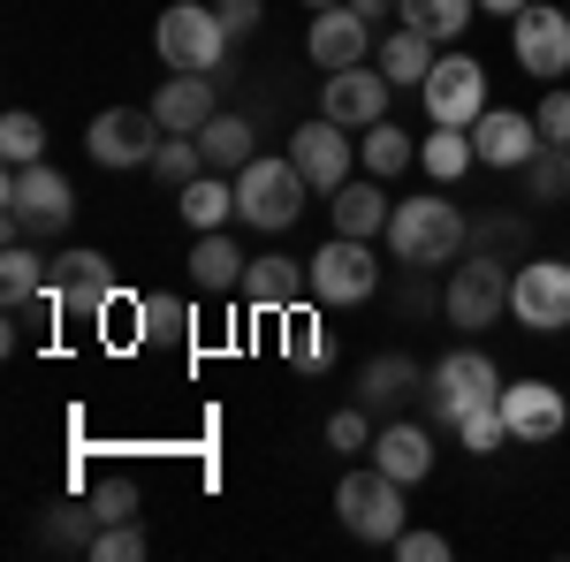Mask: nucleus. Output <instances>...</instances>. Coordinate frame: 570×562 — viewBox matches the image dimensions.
<instances>
[{
	"mask_svg": "<svg viewBox=\"0 0 570 562\" xmlns=\"http://www.w3.org/2000/svg\"><path fill=\"white\" fill-rule=\"evenodd\" d=\"M502 426H510V441H525V448L556 441V433L570 426L563 388H556V381H502Z\"/></svg>",
	"mask_w": 570,
	"mask_h": 562,
	"instance_id": "dca6fc26",
	"label": "nucleus"
},
{
	"mask_svg": "<svg viewBox=\"0 0 570 562\" xmlns=\"http://www.w3.org/2000/svg\"><path fill=\"white\" fill-rule=\"evenodd\" d=\"M563 85H570V77H563Z\"/></svg>",
	"mask_w": 570,
	"mask_h": 562,
	"instance_id": "09e8293b",
	"label": "nucleus"
},
{
	"mask_svg": "<svg viewBox=\"0 0 570 562\" xmlns=\"http://www.w3.org/2000/svg\"><path fill=\"white\" fill-rule=\"evenodd\" d=\"M472 152H480V168H525L540 152V122L518 115V107H487L472 122Z\"/></svg>",
	"mask_w": 570,
	"mask_h": 562,
	"instance_id": "a211bd4d",
	"label": "nucleus"
},
{
	"mask_svg": "<svg viewBox=\"0 0 570 562\" xmlns=\"http://www.w3.org/2000/svg\"><path fill=\"white\" fill-rule=\"evenodd\" d=\"M305 8H335V0H305Z\"/></svg>",
	"mask_w": 570,
	"mask_h": 562,
	"instance_id": "de8ad7c7",
	"label": "nucleus"
},
{
	"mask_svg": "<svg viewBox=\"0 0 570 562\" xmlns=\"http://www.w3.org/2000/svg\"><path fill=\"white\" fill-rule=\"evenodd\" d=\"M389 91L395 85L373 61H357V69H335V77L320 85V115L343 122V130H373V122H389Z\"/></svg>",
	"mask_w": 570,
	"mask_h": 562,
	"instance_id": "4468645a",
	"label": "nucleus"
},
{
	"mask_svg": "<svg viewBox=\"0 0 570 562\" xmlns=\"http://www.w3.org/2000/svg\"><path fill=\"white\" fill-rule=\"evenodd\" d=\"M0 160H8V168L46 160V122H39V115H23V107H16V115L0 122Z\"/></svg>",
	"mask_w": 570,
	"mask_h": 562,
	"instance_id": "c9c22d12",
	"label": "nucleus"
},
{
	"mask_svg": "<svg viewBox=\"0 0 570 562\" xmlns=\"http://www.w3.org/2000/svg\"><path fill=\"white\" fill-rule=\"evenodd\" d=\"M327 214H335V236H389V190H381V175H365V183H343V190H327Z\"/></svg>",
	"mask_w": 570,
	"mask_h": 562,
	"instance_id": "aec40b11",
	"label": "nucleus"
},
{
	"mask_svg": "<svg viewBox=\"0 0 570 562\" xmlns=\"http://www.w3.org/2000/svg\"><path fill=\"white\" fill-rule=\"evenodd\" d=\"M351 152H357L351 130H343V122H327V115H312V122L289 130V160L305 168L312 190H343V183H351Z\"/></svg>",
	"mask_w": 570,
	"mask_h": 562,
	"instance_id": "f3484780",
	"label": "nucleus"
},
{
	"mask_svg": "<svg viewBox=\"0 0 570 562\" xmlns=\"http://www.w3.org/2000/svg\"><path fill=\"white\" fill-rule=\"evenodd\" d=\"M153 115H160V130L198 137L220 115V85H214V77H198V69H176L168 85L153 91Z\"/></svg>",
	"mask_w": 570,
	"mask_h": 562,
	"instance_id": "6ab92c4d",
	"label": "nucleus"
},
{
	"mask_svg": "<svg viewBox=\"0 0 570 562\" xmlns=\"http://www.w3.org/2000/svg\"><path fill=\"white\" fill-rule=\"evenodd\" d=\"M297 297H312V266H297V259H252L244 266V304L252 312H289Z\"/></svg>",
	"mask_w": 570,
	"mask_h": 562,
	"instance_id": "412c9836",
	"label": "nucleus"
},
{
	"mask_svg": "<svg viewBox=\"0 0 570 562\" xmlns=\"http://www.w3.org/2000/svg\"><path fill=\"white\" fill-rule=\"evenodd\" d=\"M327 448H343V456L373 448V418H365V411H335V418H327Z\"/></svg>",
	"mask_w": 570,
	"mask_h": 562,
	"instance_id": "a19ab883",
	"label": "nucleus"
},
{
	"mask_svg": "<svg viewBox=\"0 0 570 562\" xmlns=\"http://www.w3.org/2000/svg\"><path fill=\"white\" fill-rule=\"evenodd\" d=\"M373 464L389 479H403V486H419L434 472V441H426V426H389V433H373Z\"/></svg>",
	"mask_w": 570,
	"mask_h": 562,
	"instance_id": "393cba45",
	"label": "nucleus"
},
{
	"mask_svg": "<svg viewBox=\"0 0 570 562\" xmlns=\"http://www.w3.org/2000/svg\"><path fill=\"white\" fill-rule=\"evenodd\" d=\"M160 61L168 69H198V77H220V61H228V23H220V8H198V0H176L168 16H160Z\"/></svg>",
	"mask_w": 570,
	"mask_h": 562,
	"instance_id": "39448f33",
	"label": "nucleus"
},
{
	"mask_svg": "<svg viewBox=\"0 0 570 562\" xmlns=\"http://www.w3.org/2000/svg\"><path fill=\"white\" fill-rule=\"evenodd\" d=\"M472 160H480V152H472V130H449V122H434V130L419 137V168L434 175V183H456Z\"/></svg>",
	"mask_w": 570,
	"mask_h": 562,
	"instance_id": "c756f323",
	"label": "nucleus"
},
{
	"mask_svg": "<svg viewBox=\"0 0 570 562\" xmlns=\"http://www.w3.org/2000/svg\"><path fill=\"white\" fill-rule=\"evenodd\" d=\"M357 16H365V23H381V16H395V8H403V0H351Z\"/></svg>",
	"mask_w": 570,
	"mask_h": 562,
	"instance_id": "a18cd8bd",
	"label": "nucleus"
},
{
	"mask_svg": "<svg viewBox=\"0 0 570 562\" xmlns=\"http://www.w3.org/2000/svg\"><path fill=\"white\" fill-rule=\"evenodd\" d=\"M464 244H472V220L441 190H419V198H403L389 214V252L403 266H449V259H464Z\"/></svg>",
	"mask_w": 570,
	"mask_h": 562,
	"instance_id": "f257e3e1",
	"label": "nucleus"
},
{
	"mask_svg": "<svg viewBox=\"0 0 570 562\" xmlns=\"http://www.w3.org/2000/svg\"><path fill=\"white\" fill-rule=\"evenodd\" d=\"M456 433H464V448H472V456H494V448H510L502 403H487V411H464V418H456Z\"/></svg>",
	"mask_w": 570,
	"mask_h": 562,
	"instance_id": "e433bc0d",
	"label": "nucleus"
},
{
	"mask_svg": "<svg viewBox=\"0 0 570 562\" xmlns=\"http://www.w3.org/2000/svg\"><path fill=\"white\" fill-rule=\"evenodd\" d=\"M487 16H518V8H525V0H480Z\"/></svg>",
	"mask_w": 570,
	"mask_h": 562,
	"instance_id": "49530a36",
	"label": "nucleus"
},
{
	"mask_svg": "<svg viewBox=\"0 0 570 562\" xmlns=\"http://www.w3.org/2000/svg\"><path fill=\"white\" fill-rule=\"evenodd\" d=\"M525 183H532V206L570 198V145H540V152L525 160Z\"/></svg>",
	"mask_w": 570,
	"mask_h": 562,
	"instance_id": "72a5a7b5",
	"label": "nucleus"
},
{
	"mask_svg": "<svg viewBox=\"0 0 570 562\" xmlns=\"http://www.w3.org/2000/svg\"><path fill=\"white\" fill-rule=\"evenodd\" d=\"M335 517L351 524V540L365 548H395V532H403V479H389L381 464H365V472H343L335 486Z\"/></svg>",
	"mask_w": 570,
	"mask_h": 562,
	"instance_id": "20e7f679",
	"label": "nucleus"
},
{
	"mask_svg": "<svg viewBox=\"0 0 570 562\" xmlns=\"http://www.w3.org/2000/svg\"><path fill=\"white\" fill-rule=\"evenodd\" d=\"M160 115L153 107H107V115H91L85 130V152L99 168H153V152H160Z\"/></svg>",
	"mask_w": 570,
	"mask_h": 562,
	"instance_id": "9b49d317",
	"label": "nucleus"
},
{
	"mask_svg": "<svg viewBox=\"0 0 570 562\" xmlns=\"http://www.w3.org/2000/svg\"><path fill=\"white\" fill-rule=\"evenodd\" d=\"M153 175L168 183V190H183V183H198L206 175V152H198V137H160V152H153Z\"/></svg>",
	"mask_w": 570,
	"mask_h": 562,
	"instance_id": "f704fd0d",
	"label": "nucleus"
},
{
	"mask_svg": "<svg viewBox=\"0 0 570 562\" xmlns=\"http://www.w3.org/2000/svg\"><path fill=\"white\" fill-rule=\"evenodd\" d=\"M91 510H99V524H130L137 517V486L130 479H99V486H91Z\"/></svg>",
	"mask_w": 570,
	"mask_h": 562,
	"instance_id": "58836bf2",
	"label": "nucleus"
},
{
	"mask_svg": "<svg viewBox=\"0 0 570 562\" xmlns=\"http://www.w3.org/2000/svg\"><path fill=\"white\" fill-rule=\"evenodd\" d=\"M305 198H312V183H305V168H297L289 152H259L252 168H236V220H252V228H266V236L297 228Z\"/></svg>",
	"mask_w": 570,
	"mask_h": 562,
	"instance_id": "7ed1b4c3",
	"label": "nucleus"
},
{
	"mask_svg": "<svg viewBox=\"0 0 570 562\" xmlns=\"http://www.w3.org/2000/svg\"><path fill=\"white\" fill-rule=\"evenodd\" d=\"M357 137H365V145H357V160H365V175H381V183L403 175V168H411V152H419L395 122H373V130H357Z\"/></svg>",
	"mask_w": 570,
	"mask_h": 562,
	"instance_id": "473e14b6",
	"label": "nucleus"
},
{
	"mask_svg": "<svg viewBox=\"0 0 570 562\" xmlns=\"http://www.w3.org/2000/svg\"><path fill=\"white\" fill-rule=\"evenodd\" d=\"M510 259H487L472 252V266H449V289H441V319L449 327H494L510 312Z\"/></svg>",
	"mask_w": 570,
	"mask_h": 562,
	"instance_id": "0eeeda50",
	"label": "nucleus"
},
{
	"mask_svg": "<svg viewBox=\"0 0 570 562\" xmlns=\"http://www.w3.org/2000/svg\"><path fill=\"white\" fill-rule=\"evenodd\" d=\"M373 23L357 16L351 0H335V8H312V31H305V53L335 77V69H357V61H373Z\"/></svg>",
	"mask_w": 570,
	"mask_h": 562,
	"instance_id": "2eb2a0df",
	"label": "nucleus"
},
{
	"mask_svg": "<svg viewBox=\"0 0 570 562\" xmlns=\"http://www.w3.org/2000/svg\"><path fill=\"white\" fill-rule=\"evenodd\" d=\"M0 220H8V236H61L69 220H77V190H69V175L31 160V168H8L0 183Z\"/></svg>",
	"mask_w": 570,
	"mask_h": 562,
	"instance_id": "f03ea898",
	"label": "nucleus"
},
{
	"mask_svg": "<svg viewBox=\"0 0 570 562\" xmlns=\"http://www.w3.org/2000/svg\"><path fill=\"white\" fill-rule=\"evenodd\" d=\"M426 403H434V418H464V411H487V403H502V373H494V357L487 349H449L434 373H426Z\"/></svg>",
	"mask_w": 570,
	"mask_h": 562,
	"instance_id": "1a4fd4ad",
	"label": "nucleus"
},
{
	"mask_svg": "<svg viewBox=\"0 0 570 562\" xmlns=\"http://www.w3.org/2000/svg\"><path fill=\"white\" fill-rule=\"evenodd\" d=\"M472 8H480V0H403L395 16H403L411 31H426V39L441 46V39H456V31L472 23Z\"/></svg>",
	"mask_w": 570,
	"mask_h": 562,
	"instance_id": "2f4dec72",
	"label": "nucleus"
},
{
	"mask_svg": "<svg viewBox=\"0 0 570 562\" xmlns=\"http://www.w3.org/2000/svg\"><path fill=\"white\" fill-rule=\"evenodd\" d=\"M305 266H312V297L327 304V312L381 297V259H373V244H365V236H327Z\"/></svg>",
	"mask_w": 570,
	"mask_h": 562,
	"instance_id": "423d86ee",
	"label": "nucleus"
},
{
	"mask_svg": "<svg viewBox=\"0 0 570 562\" xmlns=\"http://www.w3.org/2000/svg\"><path fill=\"white\" fill-rule=\"evenodd\" d=\"M395 555H403V562H449V540H441V532H411V524H403V532H395Z\"/></svg>",
	"mask_w": 570,
	"mask_h": 562,
	"instance_id": "79ce46f5",
	"label": "nucleus"
},
{
	"mask_svg": "<svg viewBox=\"0 0 570 562\" xmlns=\"http://www.w3.org/2000/svg\"><path fill=\"white\" fill-rule=\"evenodd\" d=\"M214 8H220V23H228V39L259 31V16H266V0H214Z\"/></svg>",
	"mask_w": 570,
	"mask_h": 562,
	"instance_id": "37998d69",
	"label": "nucleus"
},
{
	"mask_svg": "<svg viewBox=\"0 0 570 562\" xmlns=\"http://www.w3.org/2000/svg\"><path fill=\"white\" fill-rule=\"evenodd\" d=\"M46 266H53V259H39L23 236H8V252H0V297H8V304L39 297V289H46Z\"/></svg>",
	"mask_w": 570,
	"mask_h": 562,
	"instance_id": "7c9ffc66",
	"label": "nucleus"
},
{
	"mask_svg": "<svg viewBox=\"0 0 570 562\" xmlns=\"http://www.w3.org/2000/svg\"><path fill=\"white\" fill-rule=\"evenodd\" d=\"M176 214L190 220L198 236H206V228H228V214H236V183L206 168L198 183H183V190H176Z\"/></svg>",
	"mask_w": 570,
	"mask_h": 562,
	"instance_id": "a878e982",
	"label": "nucleus"
},
{
	"mask_svg": "<svg viewBox=\"0 0 570 562\" xmlns=\"http://www.w3.org/2000/svg\"><path fill=\"white\" fill-rule=\"evenodd\" d=\"M190 282H198V289H206V297H228V289H244V252H236V244H228V228H206V236H198V244H190Z\"/></svg>",
	"mask_w": 570,
	"mask_h": 562,
	"instance_id": "5701e85b",
	"label": "nucleus"
},
{
	"mask_svg": "<svg viewBox=\"0 0 570 562\" xmlns=\"http://www.w3.org/2000/svg\"><path fill=\"white\" fill-rule=\"evenodd\" d=\"M137 343L183 349V343H190V304H183V297H137Z\"/></svg>",
	"mask_w": 570,
	"mask_h": 562,
	"instance_id": "c85d7f7f",
	"label": "nucleus"
},
{
	"mask_svg": "<svg viewBox=\"0 0 570 562\" xmlns=\"http://www.w3.org/2000/svg\"><path fill=\"white\" fill-rule=\"evenodd\" d=\"M419 99H426V122H449V130H472L487 115V69L472 61V53H441L434 77L419 85Z\"/></svg>",
	"mask_w": 570,
	"mask_h": 562,
	"instance_id": "ddd939ff",
	"label": "nucleus"
},
{
	"mask_svg": "<svg viewBox=\"0 0 570 562\" xmlns=\"http://www.w3.org/2000/svg\"><path fill=\"white\" fill-rule=\"evenodd\" d=\"M419 381H426V373H419L403 349H381V357H365V373H357V403H365V411H395Z\"/></svg>",
	"mask_w": 570,
	"mask_h": 562,
	"instance_id": "b1692460",
	"label": "nucleus"
},
{
	"mask_svg": "<svg viewBox=\"0 0 570 562\" xmlns=\"http://www.w3.org/2000/svg\"><path fill=\"white\" fill-rule=\"evenodd\" d=\"M46 297H53V312L69 327L107 319V304H115V266H107V252H61V259L46 266Z\"/></svg>",
	"mask_w": 570,
	"mask_h": 562,
	"instance_id": "6e6552de",
	"label": "nucleus"
},
{
	"mask_svg": "<svg viewBox=\"0 0 570 562\" xmlns=\"http://www.w3.org/2000/svg\"><path fill=\"white\" fill-rule=\"evenodd\" d=\"M532 122H540V145H570V85H556L540 107H532Z\"/></svg>",
	"mask_w": 570,
	"mask_h": 562,
	"instance_id": "ea45409f",
	"label": "nucleus"
},
{
	"mask_svg": "<svg viewBox=\"0 0 570 562\" xmlns=\"http://www.w3.org/2000/svg\"><path fill=\"white\" fill-rule=\"evenodd\" d=\"M434 61H441L434 39H426V31H411V23H395L389 39L373 46V69H381L389 85H403V91H411V85H426V77H434Z\"/></svg>",
	"mask_w": 570,
	"mask_h": 562,
	"instance_id": "4be33fe9",
	"label": "nucleus"
},
{
	"mask_svg": "<svg viewBox=\"0 0 570 562\" xmlns=\"http://www.w3.org/2000/svg\"><path fill=\"white\" fill-rule=\"evenodd\" d=\"M510 319L525 335H563L570 327V259H525L510 274Z\"/></svg>",
	"mask_w": 570,
	"mask_h": 562,
	"instance_id": "9d476101",
	"label": "nucleus"
},
{
	"mask_svg": "<svg viewBox=\"0 0 570 562\" xmlns=\"http://www.w3.org/2000/svg\"><path fill=\"white\" fill-rule=\"evenodd\" d=\"M395 304H403V319H411V312H426V304H441V297L419 282V266H403V289H395Z\"/></svg>",
	"mask_w": 570,
	"mask_h": 562,
	"instance_id": "c03bdc74",
	"label": "nucleus"
},
{
	"mask_svg": "<svg viewBox=\"0 0 570 562\" xmlns=\"http://www.w3.org/2000/svg\"><path fill=\"white\" fill-rule=\"evenodd\" d=\"M510 53H518V69L525 77H570V8H540L525 0L518 16H510Z\"/></svg>",
	"mask_w": 570,
	"mask_h": 562,
	"instance_id": "f8f14e48",
	"label": "nucleus"
},
{
	"mask_svg": "<svg viewBox=\"0 0 570 562\" xmlns=\"http://www.w3.org/2000/svg\"><path fill=\"white\" fill-rule=\"evenodd\" d=\"M282 357H289L297 373H320V365L335 357L327 327H320V312H305V304H289V312H282Z\"/></svg>",
	"mask_w": 570,
	"mask_h": 562,
	"instance_id": "cd10ccee",
	"label": "nucleus"
},
{
	"mask_svg": "<svg viewBox=\"0 0 570 562\" xmlns=\"http://www.w3.org/2000/svg\"><path fill=\"white\" fill-rule=\"evenodd\" d=\"M252 145H259V130H252L244 115H214V122L198 130V152H206V168H214V175H228V168H252V160H259Z\"/></svg>",
	"mask_w": 570,
	"mask_h": 562,
	"instance_id": "bb28decb",
	"label": "nucleus"
},
{
	"mask_svg": "<svg viewBox=\"0 0 570 562\" xmlns=\"http://www.w3.org/2000/svg\"><path fill=\"white\" fill-rule=\"evenodd\" d=\"M91 555H99V562H137V555H145V524H99V540H91Z\"/></svg>",
	"mask_w": 570,
	"mask_h": 562,
	"instance_id": "4c0bfd02",
	"label": "nucleus"
}]
</instances>
